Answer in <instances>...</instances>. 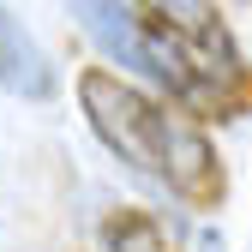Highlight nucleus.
<instances>
[{
	"instance_id": "obj_1",
	"label": "nucleus",
	"mask_w": 252,
	"mask_h": 252,
	"mask_svg": "<svg viewBox=\"0 0 252 252\" xmlns=\"http://www.w3.org/2000/svg\"><path fill=\"white\" fill-rule=\"evenodd\" d=\"M90 30L138 72L168 90V108L192 126L252 114V66L228 18L198 0H138V6H84Z\"/></svg>"
},
{
	"instance_id": "obj_2",
	"label": "nucleus",
	"mask_w": 252,
	"mask_h": 252,
	"mask_svg": "<svg viewBox=\"0 0 252 252\" xmlns=\"http://www.w3.org/2000/svg\"><path fill=\"white\" fill-rule=\"evenodd\" d=\"M78 102H84L90 132H96L120 162H132L144 180H156L186 210H222L228 162L216 156L204 126H192L180 108H168L162 96L138 90L132 78H120L108 66L78 72Z\"/></svg>"
},
{
	"instance_id": "obj_4",
	"label": "nucleus",
	"mask_w": 252,
	"mask_h": 252,
	"mask_svg": "<svg viewBox=\"0 0 252 252\" xmlns=\"http://www.w3.org/2000/svg\"><path fill=\"white\" fill-rule=\"evenodd\" d=\"M102 246L108 252H180L168 240V228L156 222L150 210H132V204H120L102 216Z\"/></svg>"
},
{
	"instance_id": "obj_3",
	"label": "nucleus",
	"mask_w": 252,
	"mask_h": 252,
	"mask_svg": "<svg viewBox=\"0 0 252 252\" xmlns=\"http://www.w3.org/2000/svg\"><path fill=\"white\" fill-rule=\"evenodd\" d=\"M0 84H6L12 96H30V102H48L54 90H60L48 54L36 48V36H30L6 6H0Z\"/></svg>"
}]
</instances>
